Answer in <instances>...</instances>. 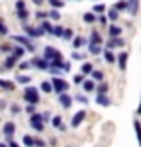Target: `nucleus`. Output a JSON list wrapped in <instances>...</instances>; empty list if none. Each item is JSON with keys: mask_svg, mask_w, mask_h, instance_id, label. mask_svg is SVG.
Instances as JSON below:
<instances>
[{"mask_svg": "<svg viewBox=\"0 0 141 147\" xmlns=\"http://www.w3.org/2000/svg\"><path fill=\"white\" fill-rule=\"evenodd\" d=\"M88 43H96V45H104L102 34H100L98 31H91V34H90V40H88Z\"/></svg>", "mask_w": 141, "mask_h": 147, "instance_id": "obj_16", "label": "nucleus"}, {"mask_svg": "<svg viewBox=\"0 0 141 147\" xmlns=\"http://www.w3.org/2000/svg\"><path fill=\"white\" fill-rule=\"evenodd\" d=\"M31 2H32L34 5H38V7H39V5H43V4H45L47 0H31Z\"/></svg>", "mask_w": 141, "mask_h": 147, "instance_id": "obj_56", "label": "nucleus"}, {"mask_svg": "<svg viewBox=\"0 0 141 147\" xmlns=\"http://www.w3.org/2000/svg\"><path fill=\"white\" fill-rule=\"evenodd\" d=\"M0 147H7V144H0Z\"/></svg>", "mask_w": 141, "mask_h": 147, "instance_id": "obj_60", "label": "nucleus"}, {"mask_svg": "<svg viewBox=\"0 0 141 147\" xmlns=\"http://www.w3.org/2000/svg\"><path fill=\"white\" fill-rule=\"evenodd\" d=\"M0 88H2V90H7V92H11V90H14V83H13V81H5V79H0Z\"/></svg>", "mask_w": 141, "mask_h": 147, "instance_id": "obj_25", "label": "nucleus"}, {"mask_svg": "<svg viewBox=\"0 0 141 147\" xmlns=\"http://www.w3.org/2000/svg\"><path fill=\"white\" fill-rule=\"evenodd\" d=\"M9 111H11L13 115H18V113L21 111V108H20L18 104H11V108H9Z\"/></svg>", "mask_w": 141, "mask_h": 147, "instance_id": "obj_48", "label": "nucleus"}, {"mask_svg": "<svg viewBox=\"0 0 141 147\" xmlns=\"http://www.w3.org/2000/svg\"><path fill=\"white\" fill-rule=\"evenodd\" d=\"M23 145H25V147H34V136L25 135V136H23Z\"/></svg>", "mask_w": 141, "mask_h": 147, "instance_id": "obj_41", "label": "nucleus"}, {"mask_svg": "<svg viewBox=\"0 0 141 147\" xmlns=\"http://www.w3.org/2000/svg\"><path fill=\"white\" fill-rule=\"evenodd\" d=\"M88 50H90V54H91V56H98V54L104 52L102 45H96V43H88Z\"/></svg>", "mask_w": 141, "mask_h": 147, "instance_id": "obj_18", "label": "nucleus"}, {"mask_svg": "<svg viewBox=\"0 0 141 147\" xmlns=\"http://www.w3.org/2000/svg\"><path fill=\"white\" fill-rule=\"evenodd\" d=\"M82 86V90L86 92V93H91V92H95V88H96V83L93 79H84V83L80 84Z\"/></svg>", "mask_w": 141, "mask_h": 147, "instance_id": "obj_15", "label": "nucleus"}, {"mask_svg": "<svg viewBox=\"0 0 141 147\" xmlns=\"http://www.w3.org/2000/svg\"><path fill=\"white\" fill-rule=\"evenodd\" d=\"M41 29H43V32H48V34H52V29H54V25L48 22V18L47 20H43L41 22Z\"/></svg>", "mask_w": 141, "mask_h": 147, "instance_id": "obj_33", "label": "nucleus"}, {"mask_svg": "<svg viewBox=\"0 0 141 147\" xmlns=\"http://www.w3.org/2000/svg\"><path fill=\"white\" fill-rule=\"evenodd\" d=\"M104 59H106V63H109V65H113V63H116V56L113 54V50H109V49H106V50H104Z\"/></svg>", "mask_w": 141, "mask_h": 147, "instance_id": "obj_21", "label": "nucleus"}, {"mask_svg": "<svg viewBox=\"0 0 141 147\" xmlns=\"http://www.w3.org/2000/svg\"><path fill=\"white\" fill-rule=\"evenodd\" d=\"M70 68H72V65H70L68 61H64V67H63V70H64V72H70Z\"/></svg>", "mask_w": 141, "mask_h": 147, "instance_id": "obj_58", "label": "nucleus"}, {"mask_svg": "<svg viewBox=\"0 0 141 147\" xmlns=\"http://www.w3.org/2000/svg\"><path fill=\"white\" fill-rule=\"evenodd\" d=\"M34 147H47V142L41 138H34Z\"/></svg>", "mask_w": 141, "mask_h": 147, "instance_id": "obj_49", "label": "nucleus"}, {"mask_svg": "<svg viewBox=\"0 0 141 147\" xmlns=\"http://www.w3.org/2000/svg\"><path fill=\"white\" fill-rule=\"evenodd\" d=\"M96 104L107 108V106H111V99L107 97V95H104V93H98V95H96Z\"/></svg>", "mask_w": 141, "mask_h": 147, "instance_id": "obj_19", "label": "nucleus"}, {"mask_svg": "<svg viewBox=\"0 0 141 147\" xmlns=\"http://www.w3.org/2000/svg\"><path fill=\"white\" fill-rule=\"evenodd\" d=\"M0 34H2V36H7V34H9V31H7V25L4 24L2 20H0Z\"/></svg>", "mask_w": 141, "mask_h": 147, "instance_id": "obj_47", "label": "nucleus"}, {"mask_svg": "<svg viewBox=\"0 0 141 147\" xmlns=\"http://www.w3.org/2000/svg\"><path fill=\"white\" fill-rule=\"evenodd\" d=\"M48 72L52 74V76H54V77H57V76H61V74H63V70H59V68H48Z\"/></svg>", "mask_w": 141, "mask_h": 147, "instance_id": "obj_53", "label": "nucleus"}, {"mask_svg": "<svg viewBox=\"0 0 141 147\" xmlns=\"http://www.w3.org/2000/svg\"><path fill=\"white\" fill-rule=\"evenodd\" d=\"M52 126H54L55 129H59L63 126V117L61 115H55V117H52Z\"/></svg>", "mask_w": 141, "mask_h": 147, "instance_id": "obj_35", "label": "nucleus"}, {"mask_svg": "<svg viewBox=\"0 0 141 147\" xmlns=\"http://www.w3.org/2000/svg\"><path fill=\"white\" fill-rule=\"evenodd\" d=\"M2 133L7 136V142H9L11 138H13V135L16 133V124L11 122V120H9V122H5V124H4V127H2Z\"/></svg>", "mask_w": 141, "mask_h": 147, "instance_id": "obj_8", "label": "nucleus"}, {"mask_svg": "<svg viewBox=\"0 0 141 147\" xmlns=\"http://www.w3.org/2000/svg\"><path fill=\"white\" fill-rule=\"evenodd\" d=\"M84 79H86V76H82V74H77V76L73 77V83H75V84H82Z\"/></svg>", "mask_w": 141, "mask_h": 147, "instance_id": "obj_45", "label": "nucleus"}, {"mask_svg": "<svg viewBox=\"0 0 141 147\" xmlns=\"http://www.w3.org/2000/svg\"><path fill=\"white\" fill-rule=\"evenodd\" d=\"M63 32H64V27L61 25H54V29H52V36H55V38H63Z\"/></svg>", "mask_w": 141, "mask_h": 147, "instance_id": "obj_34", "label": "nucleus"}, {"mask_svg": "<svg viewBox=\"0 0 141 147\" xmlns=\"http://www.w3.org/2000/svg\"><path fill=\"white\" fill-rule=\"evenodd\" d=\"M31 76H23V74H20V76H16V83L18 84H31Z\"/></svg>", "mask_w": 141, "mask_h": 147, "instance_id": "obj_30", "label": "nucleus"}, {"mask_svg": "<svg viewBox=\"0 0 141 147\" xmlns=\"http://www.w3.org/2000/svg\"><path fill=\"white\" fill-rule=\"evenodd\" d=\"M86 45H88V40L84 38V36H75V38L72 40V47L75 49V50L82 49V47H86Z\"/></svg>", "mask_w": 141, "mask_h": 147, "instance_id": "obj_13", "label": "nucleus"}, {"mask_svg": "<svg viewBox=\"0 0 141 147\" xmlns=\"http://www.w3.org/2000/svg\"><path fill=\"white\" fill-rule=\"evenodd\" d=\"M63 40H66V41H72V40H73V29H64Z\"/></svg>", "mask_w": 141, "mask_h": 147, "instance_id": "obj_42", "label": "nucleus"}, {"mask_svg": "<svg viewBox=\"0 0 141 147\" xmlns=\"http://www.w3.org/2000/svg\"><path fill=\"white\" fill-rule=\"evenodd\" d=\"M13 47H14V45H11V43H2V45H0V52L11 54V52H13Z\"/></svg>", "mask_w": 141, "mask_h": 147, "instance_id": "obj_40", "label": "nucleus"}, {"mask_svg": "<svg viewBox=\"0 0 141 147\" xmlns=\"http://www.w3.org/2000/svg\"><path fill=\"white\" fill-rule=\"evenodd\" d=\"M82 20L86 22V24H95V22H96V14L93 11H88V13H84Z\"/></svg>", "mask_w": 141, "mask_h": 147, "instance_id": "obj_26", "label": "nucleus"}, {"mask_svg": "<svg viewBox=\"0 0 141 147\" xmlns=\"http://www.w3.org/2000/svg\"><path fill=\"white\" fill-rule=\"evenodd\" d=\"M122 32H123V29H122L120 25H116V24H111V25L107 27V34H109V38H120Z\"/></svg>", "mask_w": 141, "mask_h": 147, "instance_id": "obj_12", "label": "nucleus"}, {"mask_svg": "<svg viewBox=\"0 0 141 147\" xmlns=\"http://www.w3.org/2000/svg\"><path fill=\"white\" fill-rule=\"evenodd\" d=\"M14 7H16V11H20V9H25V0H16V4H14Z\"/></svg>", "mask_w": 141, "mask_h": 147, "instance_id": "obj_52", "label": "nucleus"}, {"mask_svg": "<svg viewBox=\"0 0 141 147\" xmlns=\"http://www.w3.org/2000/svg\"><path fill=\"white\" fill-rule=\"evenodd\" d=\"M18 63H20V59H16V57H14L13 54H9V56H7L5 59H4V68H5V70H11V68L16 67Z\"/></svg>", "mask_w": 141, "mask_h": 147, "instance_id": "obj_14", "label": "nucleus"}, {"mask_svg": "<svg viewBox=\"0 0 141 147\" xmlns=\"http://www.w3.org/2000/svg\"><path fill=\"white\" fill-rule=\"evenodd\" d=\"M123 45H125V40L122 38H109L107 40V43H106V49H109V50H114V49H123Z\"/></svg>", "mask_w": 141, "mask_h": 147, "instance_id": "obj_6", "label": "nucleus"}, {"mask_svg": "<svg viewBox=\"0 0 141 147\" xmlns=\"http://www.w3.org/2000/svg\"><path fill=\"white\" fill-rule=\"evenodd\" d=\"M84 120H86V111H84V109H80V111H77L75 115L72 117L70 126H72V127H79V126H80V124H82Z\"/></svg>", "mask_w": 141, "mask_h": 147, "instance_id": "obj_9", "label": "nucleus"}, {"mask_svg": "<svg viewBox=\"0 0 141 147\" xmlns=\"http://www.w3.org/2000/svg\"><path fill=\"white\" fill-rule=\"evenodd\" d=\"M16 16H18V20H21V22H27L29 11H27V9H20V11H16Z\"/></svg>", "mask_w": 141, "mask_h": 147, "instance_id": "obj_37", "label": "nucleus"}, {"mask_svg": "<svg viewBox=\"0 0 141 147\" xmlns=\"http://www.w3.org/2000/svg\"><path fill=\"white\" fill-rule=\"evenodd\" d=\"M29 122H31V126H34V124H45V122H43L41 113H32V115H29Z\"/></svg>", "mask_w": 141, "mask_h": 147, "instance_id": "obj_23", "label": "nucleus"}, {"mask_svg": "<svg viewBox=\"0 0 141 147\" xmlns=\"http://www.w3.org/2000/svg\"><path fill=\"white\" fill-rule=\"evenodd\" d=\"M50 83H52V88H54V92H55L57 95H59V93H66V92H68V88H70L68 81H64L63 77H54Z\"/></svg>", "mask_w": 141, "mask_h": 147, "instance_id": "obj_2", "label": "nucleus"}, {"mask_svg": "<svg viewBox=\"0 0 141 147\" xmlns=\"http://www.w3.org/2000/svg\"><path fill=\"white\" fill-rule=\"evenodd\" d=\"M106 16H107V20H111V22H116L118 18H120V13H118V11L114 9V7H111V9L107 11Z\"/></svg>", "mask_w": 141, "mask_h": 147, "instance_id": "obj_28", "label": "nucleus"}, {"mask_svg": "<svg viewBox=\"0 0 141 147\" xmlns=\"http://www.w3.org/2000/svg\"><path fill=\"white\" fill-rule=\"evenodd\" d=\"M11 54H13L14 57H16V59H21V57H23V54H25V49L21 47V45H14Z\"/></svg>", "mask_w": 141, "mask_h": 147, "instance_id": "obj_22", "label": "nucleus"}, {"mask_svg": "<svg viewBox=\"0 0 141 147\" xmlns=\"http://www.w3.org/2000/svg\"><path fill=\"white\" fill-rule=\"evenodd\" d=\"M134 131H136V136H138V144H139V147H141V122L136 119L134 120Z\"/></svg>", "mask_w": 141, "mask_h": 147, "instance_id": "obj_31", "label": "nucleus"}, {"mask_svg": "<svg viewBox=\"0 0 141 147\" xmlns=\"http://www.w3.org/2000/svg\"><path fill=\"white\" fill-rule=\"evenodd\" d=\"M23 99L29 102V104H38L39 102V92H38V88H34V86H27L23 88Z\"/></svg>", "mask_w": 141, "mask_h": 147, "instance_id": "obj_1", "label": "nucleus"}, {"mask_svg": "<svg viewBox=\"0 0 141 147\" xmlns=\"http://www.w3.org/2000/svg\"><path fill=\"white\" fill-rule=\"evenodd\" d=\"M13 41L14 43H20V45L23 47L25 50H29V52H36V45L32 43L31 38H27V36H16V34H14L13 36Z\"/></svg>", "mask_w": 141, "mask_h": 147, "instance_id": "obj_3", "label": "nucleus"}, {"mask_svg": "<svg viewBox=\"0 0 141 147\" xmlns=\"http://www.w3.org/2000/svg\"><path fill=\"white\" fill-rule=\"evenodd\" d=\"M93 70L95 68H93L91 63H82V67H80V74H82V76H90Z\"/></svg>", "mask_w": 141, "mask_h": 147, "instance_id": "obj_29", "label": "nucleus"}, {"mask_svg": "<svg viewBox=\"0 0 141 147\" xmlns=\"http://www.w3.org/2000/svg\"><path fill=\"white\" fill-rule=\"evenodd\" d=\"M39 88H41V92H45V93H52V92H54V88H52V83H50V81H43Z\"/></svg>", "mask_w": 141, "mask_h": 147, "instance_id": "obj_32", "label": "nucleus"}, {"mask_svg": "<svg viewBox=\"0 0 141 147\" xmlns=\"http://www.w3.org/2000/svg\"><path fill=\"white\" fill-rule=\"evenodd\" d=\"M18 67H20V70H29L31 68V61H20Z\"/></svg>", "mask_w": 141, "mask_h": 147, "instance_id": "obj_46", "label": "nucleus"}, {"mask_svg": "<svg viewBox=\"0 0 141 147\" xmlns=\"http://www.w3.org/2000/svg\"><path fill=\"white\" fill-rule=\"evenodd\" d=\"M138 115H141V102H139V106H138Z\"/></svg>", "mask_w": 141, "mask_h": 147, "instance_id": "obj_59", "label": "nucleus"}, {"mask_svg": "<svg viewBox=\"0 0 141 147\" xmlns=\"http://www.w3.org/2000/svg\"><path fill=\"white\" fill-rule=\"evenodd\" d=\"M25 111H27L29 115H32V113H36V106H34V104H27V108H25Z\"/></svg>", "mask_w": 141, "mask_h": 147, "instance_id": "obj_54", "label": "nucleus"}, {"mask_svg": "<svg viewBox=\"0 0 141 147\" xmlns=\"http://www.w3.org/2000/svg\"><path fill=\"white\" fill-rule=\"evenodd\" d=\"M93 13L95 14H104V13H106V5H104V4H95L93 5Z\"/></svg>", "mask_w": 141, "mask_h": 147, "instance_id": "obj_39", "label": "nucleus"}, {"mask_svg": "<svg viewBox=\"0 0 141 147\" xmlns=\"http://www.w3.org/2000/svg\"><path fill=\"white\" fill-rule=\"evenodd\" d=\"M72 59H73V61H80V59H84V56L75 50V52H72Z\"/></svg>", "mask_w": 141, "mask_h": 147, "instance_id": "obj_50", "label": "nucleus"}, {"mask_svg": "<svg viewBox=\"0 0 141 147\" xmlns=\"http://www.w3.org/2000/svg\"><path fill=\"white\" fill-rule=\"evenodd\" d=\"M7 147H20V144L14 142V140H9V142H7Z\"/></svg>", "mask_w": 141, "mask_h": 147, "instance_id": "obj_57", "label": "nucleus"}, {"mask_svg": "<svg viewBox=\"0 0 141 147\" xmlns=\"http://www.w3.org/2000/svg\"><path fill=\"white\" fill-rule=\"evenodd\" d=\"M129 2V13L130 16H136L138 11H139V0H127Z\"/></svg>", "mask_w": 141, "mask_h": 147, "instance_id": "obj_17", "label": "nucleus"}, {"mask_svg": "<svg viewBox=\"0 0 141 147\" xmlns=\"http://www.w3.org/2000/svg\"><path fill=\"white\" fill-rule=\"evenodd\" d=\"M127 61H129V52H120L116 56V63H118V67H120L122 72H125V68H127Z\"/></svg>", "mask_w": 141, "mask_h": 147, "instance_id": "obj_11", "label": "nucleus"}, {"mask_svg": "<svg viewBox=\"0 0 141 147\" xmlns=\"http://www.w3.org/2000/svg\"><path fill=\"white\" fill-rule=\"evenodd\" d=\"M96 93H104V95H107V92H109V84L106 83V81H102V83H98L96 84Z\"/></svg>", "mask_w": 141, "mask_h": 147, "instance_id": "obj_24", "label": "nucleus"}, {"mask_svg": "<svg viewBox=\"0 0 141 147\" xmlns=\"http://www.w3.org/2000/svg\"><path fill=\"white\" fill-rule=\"evenodd\" d=\"M23 31L27 34V38H41V36H45L41 27H32V25H25Z\"/></svg>", "mask_w": 141, "mask_h": 147, "instance_id": "obj_4", "label": "nucleus"}, {"mask_svg": "<svg viewBox=\"0 0 141 147\" xmlns=\"http://www.w3.org/2000/svg\"><path fill=\"white\" fill-rule=\"evenodd\" d=\"M31 67L38 68V70H48L50 65L43 59V57H32V59H31Z\"/></svg>", "mask_w": 141, "mask_h": 147, "instance_id": "obj_10", "label": "nucleus"}, {"mask_svg": "<svg viewBox=\"0 0 141 147\" xmlns=\"http://www.w3.org/2000/svg\"><path fill=\"white\" fill-rule=\"evenodd\" d=\"M96 22H98L100 25H107V16L106 14H96Z\"/></svg>", "mask_w": 141, "mask_h": 147, "instance_id": "obj_44", "label": "nucleus"}, {"mask_svg": "<svg viewBox=\"0 0 141 147\" xmlns=\"http://www.w3.org/2000/svg\"><path fill=\"white\" fill-rule=\"evenodd\" d=\"M41 117H43V122H48V120H52V115H50V111L41 113Z\"/></svg>", "mask_w": 141, "mask_h": 147, "instance_id": "obj_55", "label": "nucleus"}, {"mask_svg": "<svg viewBox=\"0 0 141 147\" xmlns=\"http://www.w3.org/2000/svg\"><path fill=\"white\" fill-rule=\"evenodd\" d=\"M114 9L118 11V13H123V11H129V2L127 0H118V2L113 5Z\"/></svg>", "mask_w": 141, "mask_h": 147, "instance_id": "obj_20", "label": "nucleus"}, {"mask_svg": "<svg viewBox=\"0 0 141 147\" xmlns=\"http://www.w3.org/2000/svg\"><path fill=\"white\" fill-rule=\"evenodd\" d=\"M57 56H61V52H59L57 49H54V47H45V50H43V59H45L48 65H50L52 59H55Z\"/></svg>", "mask_w": 141, "mask_h": 147, "instance_id": "obj_5", "label": "nucleus"}, {"mask_svg": "<svg viewBox=\"0 0 141 147\" xmlns=\"http://www.w3.org/2000/svg\"><path fill=\"white\" fill-rule=\"evenodd\" d=\"M48 20H54V22H59L61 20V13H59V9H52L48 13Z\"/></svg>", "mask_w": 141, "mask_h": 147, "instance_id": "obj_36", "label": "nucleus"}, {"mask_svg": "<svg viewBox=\"0 0 141 147\" xmlns=\"http://www.w3.org/2000/svg\"><path fill=\"white\" fill-rule=\"evenodd\" d=\"M47 2L52 5V9H61V7L64 5V2H63V0H47Z\"/></svg>", "mask_w": 141, "mask_h": 147, "instance_id": "obj_38", "label": "nucleus"}, {"mask_svg": "<svg viewBox=\"0 0 141 147\" xmlns=\"http://www.w3.org/2000/svg\"><path fill=\"white\" fill-rule=\"evenodd\" d=\"M73 99H75V100H79L80 104H88V102H90V99H88L86 95H80V93H79V95H75Z\"/></svg>", "mask_w": 141, "mask_h": 147, "instance_id": "obj_43", "label": "nucleus"}, {"mask_svg": "<svg viewBox=\"0 0 141 147\" xmlns=\"http://www.w3.org/2000/svg\"><path fill=\"white\" fill-rule=\"evenodd\" d=\"M36 18H38V20H47L48 18V13H43V11H38V13H36Z\"/></svg>", "mask_w": 141, "mask_h": 147, "instance_id": "obj_51", "label": "nucleus"}, {"mask_svg": "<svg viewBox=\"0 0 141 147\" xmlns=\"http://www.w3.org/2000/svg\"><path fill=\"white\" fill-rule=\"evenodd\" d=\"M90 76H91V79L95 81V83H102L104 81V72L102 70H93Z\"/></svg>", "mask_w": 141, "mask_h": 147, "instance_id": "obj_27", "label": "nucleus"}, {"mask_svg": "<svg viewBox=\"0 0 141 147\" xmlns=\"http://www.w3.org/2000/svg\"><path fill=\"white\" fill-rule=\"evenodd\" d=\"M57 102L61 104L64 109H68V108H72V104H73V97L72 95H68V93H59L57 95Z\"/></svg>", "mask_w": 141, "mask_h": 147, "instance_id": "obj_7", "label": "nucleus"}]
</instances>
